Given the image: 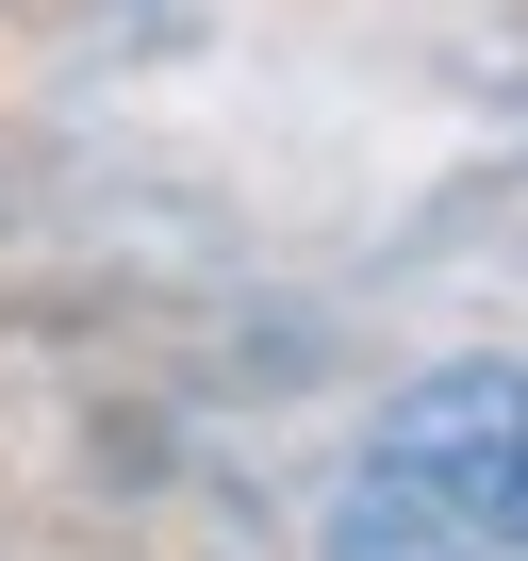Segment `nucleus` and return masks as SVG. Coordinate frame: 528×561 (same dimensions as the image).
<instances>
[{"label": "nucleus", "mask_w": 528, "mask_h": 561, "mask_svg": "<svg viewBox=\"0 0 528 561\" xmlns=\"http://www.w3.org/2000/svg\"><path fill=\"white\" fill-rule=\"evenodd\" d=\"M331 561H528V364L413 380L331 495Z\"/></svg>", "instance_id": "nucleus-1"}]
</instances>
